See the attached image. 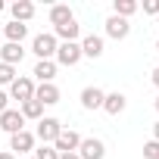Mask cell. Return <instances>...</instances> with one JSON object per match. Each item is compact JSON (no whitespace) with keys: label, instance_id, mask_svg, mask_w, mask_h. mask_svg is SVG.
Returning <instances> with one entry per match:
<instances>
[{"label":"cell","instance_id":"obj_14","mask_svg":"<svg viewBox=\"0 0 159 159\" xmlns=\"http://www.w3.org/2000/svg\"><path fill=\"white\" fill-rule=\"evenodd\" d=\"M10 13H13V22H31L34 19V3L31 0H16V3L10 7Z\"/></svg>","mask_w":159,"mask_h":159},{"label":"cell","instance_id":"obj_32","mask_svg":"<svg viewBox=\"0 0 159 159\" xmlns=\"http://www.w3.org/2000/svg\"><path fill=\"white\" fill-rule=\"evenodd\" d=\"M156 53H159V38H156Z\"/></svg>","mask_w":159,"mask_h":159},{"label":"cell","instance_id":"obj_3","mask_svg":"<svg viewBox=\"0 0 159 159\" xmlns=\"http://www.w3.org/2000/svg\"><path fill=\"white\" fill-rule=\"evenodd\" d=\"M34 78H28V75H16V81L10 84V100H19V103H25V100H34Z\"/></svg>","mask_w":159,"mask_h":159},{"label":"cell","instance_id":"obj_26","mask_svg":"<svg viewBox=\"0 0 159 159\" xmlns=\"http://www.w3.org/2000/svg\"><path fill=\"white\" fill-rule=\"evenodd\" d=\"M0 159H19L16 153H10V150H0Z\"/></svg>","mask_w":159,"mask_h":159},{"label":"cell","instance_id":"obj_1","mask_svg":"<svg viewBox=\"0 0 159 159\" xmlns=\"http://www.w3.org/2000/svg\"><path fill=\"white\" fill-rule=\"evenodd\" d=\"M59 134H62V122L53 119V116H44V119L38 122V128H34V140H41V143H47V147H53Z\"/></svg>","mask_w":159,"mask_h":159},{"label":"cell","instance_id":"obj_9","mask_svg":"<svg viewBox=\"0 0 159 159\" xmlns=\"http://www.w3.org/2000/svg\"><path fill=\"white\" fill-rule=\"evenodd\" d=\"M128 34H131V22H128V19H119V16H109V19H106V38L125 41Z\"/></svg>","mask_w":159,"mask_h":159},{"label":"cell","instance_id":"obj_30","mask_svg":"<svg viewBox=\"0 0 159 159\" xmlns=\"http://www.w3.org/2000/svg\"><path fill=\"white\" fill-rule=\"evenodd\" d=\"M3 10H7V3H3V0H0V13H3Z\"/></svg>","mask_w":159,"mask_h":159},{"label":"cell","instance_id":"obj_17","mask_svg":"<svg viewBox=\"0 0 159 159\" xmlns=\"http://www.w3.org/2000/svg\"><path fill=\"white\" fill-rule=\"evenodd\" d=\"M75 16H72V10L66 7V3H56V7H50V25L53 28H59V25H66V22H72Z\"/></svg>","mask_w":159,"mask_h":159},{"label":"cell","instance_id":"obj_7","mask_svg":"<svg viewBox=\"0 0 159 159\" xmlns=\"http://www.w3.org/2000/svg\"><path fill=\"white\" fill-rule=\"evenodd\" d=\"M34 134L25 128V131H19V134H13L10 137V153H19V156H25V153H34Z\"/></svg>","mask_w":159,"mask_h":159},{"label":"cell","instance_id":"obj_20","mask_svg":"<svg viewBox=\"0 0 159 159\" xmlns=\"http://www.w3.org/2000/svg\"><path fill=\"white\" fill-rule=\"evenodd\" d=\"M137 10H140L137 0H112V16H119V19H128V16H134Z\"/></svg>","mask_w":159,"mask_h":159},{"label":"cell","instance_id":"obj_31","mask_svg":"<svg viewBox=\"0 0 159 159\" xmlns=\"http://www.w3.org/2000/svg\"><path fill=\"white\" fill-rule=\"evenodd\" d=\"M156 112H159V97H156Z\"/></svg>","mask_w":159,"mask_h":159},{"label":"cell","instance_id":"obj_33","mask_svg":"<svg viewBox=\"0 0 159 159\" xmlns=\"http://www.w3.org/2000/svg\"><path fill=\"white\" fill-rule=\"evenodd\" d=\"M156 25H159V16H156Z\"/></svg>","mask_w":159,"mask_h":159},{"label":"cell","instance_id":"obj_18","mask_svg":"<svg viewBox=\"0 0 159 159\" xmlns=\"http://www.w3.org/2000/svg\"><path fill=\"white\" fill-rule=\"evenodd\" d=\"M3 34H7L10 44H22V41L28 38V25H22V22H10V25H3Z\"/></svg>","mask_w":159,"mask_h":159},{"label":"cell","instance_id":"obj_5","mask_svg":"<svg viewBox=\"0 0 159 159\" xmlns=\"http://www.w3.org/2000/svg\"><path fill=\"white\" fill-rule=\"evenodd\" d=\"M78 156H81V159H103L106 156V143L100 137H81V143H78Z\"/></svg>","mask_w":159,"mask_h":159},{"label":"cell","instance_id":"obj_29","mask_svg":"<svg viewBox=\"0 0 159 159\" xmlns=\"http://www.w3.org/2000/svg\"><path fill=\"white\" fill-rule=\"evenodd\" d=\"M153 140H159V122L153 125Z\"/></svg>","mask_w":159,"mask_h":159},{"label":"cell","instance_id":"obj_19","mask_svg":"<svg viewBox=\"0 0 159 159\" xmlns=\"http://www.w3.org/2000/svg\"><path fill=\"white\" fill-rule=\"evenodd\" d=\"M19 112H22L25 122H28V119H31V122H41V119H44V106H41L38 100H25V103H19Z\"/></svg>","mask_w":159,"mask_h":159},{"label":"cell","instance_id":"obj_34","mask_svg":"<svg viewBox=\"0 0 159 159\" xmlns=\"http://www.w3.org/2000/svg\"><path fill=\"white\" fill-rule=\"evenodd\" d=\"M28 159H34V156H28Z\"/></svg>","mask_w":159,"mask_h":159},{"label":"cell","instance_id":"obj_8","mask_svg":"<svg viewBox=\"0 0 159 159\" xmlns=\"http://www.w3.org/2000/svg\"><path fill=\"white\" fill-rule=\"evenodd\" d=\"M78 143H81V134L72 131V128H62V134L56 137L53 150H56V153H78Z\"/></svg>","mask_w":159,"mask_h":159},{"label":"cell","instance_id":"obj_12","mask_svg":"<svg viewBox=\"0 0 159 159\" xmlns=\"http://www.w3.org/2000/svg\"><path fill=\"white\" fill-rule=\"evenodd\" d=\"M22 59H25V50H22V44H10V41H7L3 47H0V62H7V66H13V69H16Z\"/></svg>","mask_w":159,"mask_h":159},{"label":"cell","instance_id":"obj_10","mask_svg":"<svg viewBox=\"0 0 159 159\" xmlns=\"http://www.w3.org/2000/svg\"><path fill=\"white\" fill-rule=\"evenodd\" d=\"M78 44H81V56H88V59H100L103 56V38L100 34H84Z\"/></svg>","mask_w":159,"mask_h":159},{"label":"cell","instance_id":"obj_28","mask_svg":"<svg viewBox=\"0 0 159 159\" xmlns=\"http://www.w3.org/2000/svg\"><path fill=\"white\" fill-rule=\"evenodd\" d=\"M153 84H156V88H159V66H156V69H153Z\"/></svg>","mask_w":159,"mask_h":159},{"label":"cell","instance_id":"obj_27","mask_svg":"<svg viewBox=\"0 0 159 159\" xmlns=\"http://www.w3.org/2000/svg\"><path fill=\"white\" fill-rule=\"evenodd\" d=\"M59 159H81L78 153H59Z\"/></svg>","mask_w":159,"mask_h":159},{"label":"cell","instance_id":"obj_6","mask_svg":"<svg viewBox=\"0 0 159 159\" xmlns=\"http://www.w3.org/2000/svg\"><path fill=\"white\" fill-rule=\"evenodd\" d=\"M0 131H7L10 137L19 134V131H25V119H22V112H19V109H7V112H0Z\"/></svg>","mask_w":159,"mask_h":159},{"label":"cell","instance_id":"obj_24","mask_svg":"<svg viewBox=\"0 0 159 159\" xmlns=\"http://www.w3.org/2000/svg\"><path fill=\"white\" fill-rule=\"evenodd\" d=\"M143 13L147 16H159V0H143Z\"/></svg>","mask_w":159,"mask_h":159},{"label":"cell","instance_id":"obj_23","mask_svg":"<svg viewBox=\"0 0 159 159\" xmlns=\"http://www.w3.org/2000/svg\"><path fill=\"white\" fill-rule=\"evenodd\" d=\"M143 159H159V140H147L143 143Z\"/></svg>","mask_w":159,"mask_h":159},{"label":"cell","instance_id":"obj_21","mask_svg":"<svg viewBox=\"0 0 159 159\" xmlns=\"http://www.w3.org/2000/svg\"><path fill=\"white\" fill-rule=\"evenodd\" d=\"M16 81V69L7 66V62H0V88H10Z\"/></svg>","mask_w":159,"mask_h":159},{"label":"cell","instance_id":"obj_2","mask_svg":"<svg viewBox=\"0 0 159 159\" xmlns=\"http://www.w3.org/2000/svg\"><path fill=\"white\" fill-rule=\"evenodd\" d=\"M56 47H59V41L53 38V31H41V34L31 38V53L38 59H53L56 56Z\"/></svg>","mask_w":159,"mask_h":159},{"label":"cell","instance_id":"obj_11","mask_svg":"<svg viewBox=\"0 0 159 159\" xmlns=\"http://www.w3.org/2000/svg\"><path fill=\"white\" fill-rule=\"evenodd\" d=\"M59 97H62V94H59V88H56L53 81H50V84H38V88H34V100H38L41 106H56V103H59Z\"/></svg>","mask_w":159,"mask_h":159},{"label":"cell","instance_id":"obj_25","mask_svg":"<svg viewBox=\"0 0 159 159\" xmlns=\"http://www.w3.org/2000/svg\"><path fill=\"white\" fill-rule=\"evenodd\" d=\"M7 109H10V94L0 91V112H7Z\"/></svg>","mask_w":159,"mask_h":159},{"label":"cell","instance_id":"obj_15","mask_svg":"<svg viewBox=\"0 0 159 159\" xmlns=\"http://www.w3.org/2000/svg\"><path fill=\"white\" fill-rule=\"evenodd\" d=\"M125 106H128V100H125V94H122V91H112V94H106V97H103V112H109V116L125 112Z\"/></svg>","mask_w":159,"mask_h":159},{"label":"cell","instance_id":"obj_16","mask_svg":"<svg viewBox=\"0 0 159 159\" xmlns=\"http://www.w3.org/2000/svg\"><path fill=\"white\" fill-rule=\"evenodd\" d=\"M103 97H106V91H100V88H84V91H81V106H84V109H103Z\"/></svg>","mask_w":159,"mask_h":159},{"label":"cell","instance_id":"obj_4","mask_svg":"<svg viewBox=\"0 0 159 159\" xmlns=\"http://www.w3.org/2000/svg\"><path fill=\"white\" fill-rule=\"evenodd\" d=\"M56 66H78L81 62V44H59L56 47V56H53Z\"/></svg>","mask_w":159,"mask_h":159},{"label":"cell","instance_id":"obj_22","mask_svg":"<svg viewBox=\"0 0 159 159\" xmlns=\"http://www.w3.org/2000/svg\"><path fill=\"white\" fill-rule=\"evenodd\" d=\"M34 159H59V153H56L53 147L41 143V147H34Z\"/></svg>","mask_w":159,"mask_h":159},{"label":"cell","instance_id":"obj_13","mask_svg":"<svg viewBox=\"0 0 159 159\" xmlns=\"http://www.w3.org/2000/svg\"><path fill=\"white\" fill-rule=\"evenodd\" d=\"M31 75L38 78V84H50L53 78H56V62H53V59H38Z\"/></svg>","mask_w":159,"mask_h":159}]
</instances>
